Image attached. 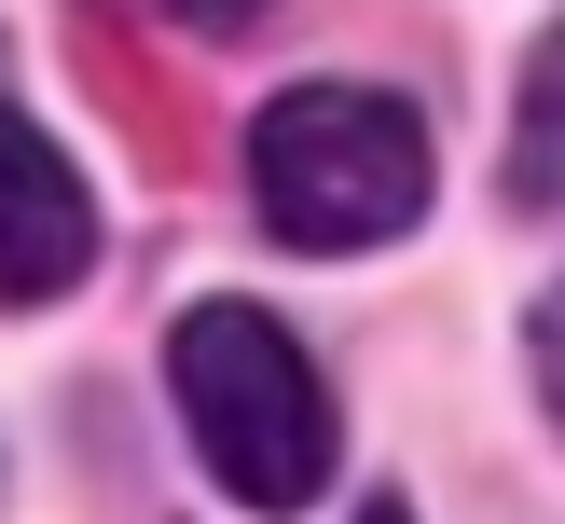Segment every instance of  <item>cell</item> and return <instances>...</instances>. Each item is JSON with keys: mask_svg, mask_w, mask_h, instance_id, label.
Returning <instances> with one entry per match:
<instances>
[{"mask_svg": "<svg viewBox=\"0 0 565 524\" xmlns=\"http://www.w3.org/2000/svg\"><path fill=\"white\" fill-rule=\"evenodd\" d=\"M166 386H180V428H193V456H207V483L235 511H318L345 428H331L318 359L263 303H193L180 345H166Z\"/></svg>", "mask_w": 565, "mask_h": 524, "instance_id": "6da1fadb", "label": "cell"}, {"mask_svg": "<svg viewBox=\"0 0 565 524\" xmlns=\"http://www.w3.org/2000/svg\"><path fill=\"white\" fill-rule=\"evenodd\" d=\"M248 193L290 248H386L428 221V125L373 83H303L248 125Z\"/></svg>", "mask_w": 565, "mask_h": 524, "instance_id": "7a4b0ae2", "label": "cell"}, {"mask_svg": "<svg viewBox=\"0 0 565 524\" xmlns=\"http://www.w3.org/2000/svg\"><path fill=\"white\" fill-rule=\"evenodd\" d=\"M83 263H97V207H83L70 152L0 97V303H55Z\"/></svg>", "mask_w": 565, "mask_h": 524, "instance_id": "3957f363", "label": "cell"}, {"mask_svg": "<svg viewBox=\"0 0 565 524\" xmlns=\"http://www.w3.org/2000/svg\"><path fill=\"white\" fill-rule=\"evenodd\" d=\"M511 207H565V28L524 55V110H511Z\"/></svg>", "mask_w": 565, "mask_h": 524, "instance_id": "277c9868", "label": "cell"}, {"mask_svg": "<svg viewBox=\"0 0 565 524\" xmlns=\"http://www.w3.org/2000/svg\"><path fill=\"white\" fill-rule=\"evenodd\" d=\"M524 359H539V400L565 414V290L539 303V318H524Z\"/></svg>", "mask_w": 565, "mask_h": 524, "instance_id": "5b68a950", "label": "cell"}, {"mask_svg": "<svg viewBox=\"0 0 565 524\" xmlns=\"http://www.w3.org/2000/svg\"><path fill=\"white\" fill-rule=\"evenodd\" d=\"M166 14H180V28H207V42H235V28H263L276 0H166Z\"/></svg>", "mask_w": 565, "mask_h": 524, "instance_id": "8992f818", "label": "cell"}, {"mask_svg": "<svg viewBox=\"0 0 565 524\" xmlns=\"http://www.w3.org/2000/svg\"><path fill=\"white\" fill-rule=\"evenodd\" d=\"M359 524H414V511H401V496H373V511H359Z\"/></svg>", "mask_w": 565, "mask_h": 524, "instance_id": "52a82bcc", "label": "cell"}]
</instances>
